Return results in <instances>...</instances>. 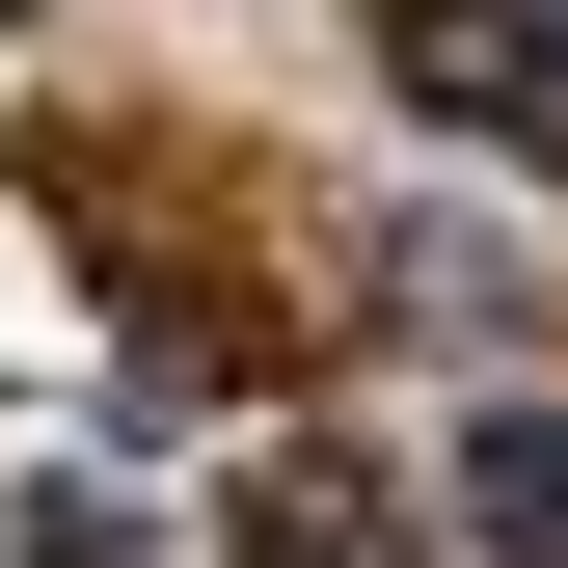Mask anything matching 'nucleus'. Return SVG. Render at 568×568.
Listing matches in <instances>:
<instances>
[{
	"label": "nucleus",
	"instance_id": "1",
	"mask_svg": "<svg viewBox=\"0 0 568 568\" xmlns=\"http://www.w3.org/2000/svg\"><path fill=\"white\" fill-rule=\"evenodd\" d=\"M379 109H434V135H487V163H541L568 190V0H379Z\"/></svg>",
	"mask_w": 568,
	"mask_h": 568
},
{
	"label": "nucleus",
	"instance_id": "2",
	"mask_svg": "<svg viewBox=\"0 0 568 568\" xmlns=\"http://www.w3.org/2000/svg\"><path fill=\"white\" fill-rule=\"evenodd\" d=\"M244 568H434V541H406L379 460H271V487H244Z\"/></svg>",
	"mask_w": 568,
	"mask_h": 568
},
{
	"label": "nucleus",
	"instance_id": "3",
	"mask_svg": "<svg viewBox=\"0 0 568 568\" xmlns=\"http://www.w3.org/2000/svg\"><path fill=\"white\" fill-rule=\"evenodd\" d=\"M460 515L515 568H568V406H487V434H460Z\"/></svg>",
	"mask_w": 568,
	"mask_h": 568
},
{
	"label": "nucleus",
	"instance_id": "4",
	"mask_svg": "<svg viewBox=\"0 0 568 568\" xmlns=\"http://www.w3.org/2000/svg\"><path fill=\"white\" fill-rule=\"evenodd\" d=\"M0 568H163V541H135L109 487H28V515H0Z\"/></svg>",
	"mask_w": 568,
	"mask_h": 568
}]
</instances>
